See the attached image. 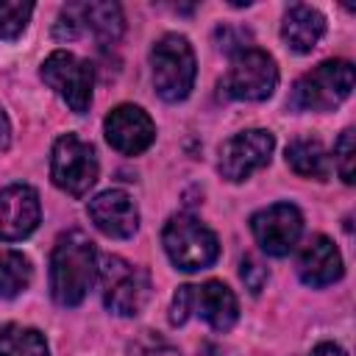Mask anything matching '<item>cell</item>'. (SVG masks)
Segmentation results:
<instances>
[{"instance_id": "obj_1", "label": "cell", "mask_w": 356, "mask_h": 356, "mask_svg": "<svg viewBox=\"0 0 356 356\" xmlns=\"http://www.w3.org/2000/svg\"><path fill=\"white\" fill-rule=\"evenodd\" d=\"M97 278V253L83 231H67L56 239L50 256V295L61 306H78Z\"/></svg>"}, {"instance_id": "obj_2", "label": "cell", "mask_w": 356, "mask_h": 356, "mask_svg": "<svg viewBox=\"0 0 356 356\" xmlns=\"http://www.w3.org/2000/svg\"><path fill=\"white\" fill-rule=\"evenodd\" d=\"M150 67H153V86L161 100L178 103L189 95L197 64H195L192 44L184 36L164 33L150 50Z\"/></svg>"}, {"instance_id": "obj_3", "label": "cell", "mask_w": 356, "mask_h": 356, "mask_svg": "<svg viewBox=\"0 0 356 356\" xmlns=\"http://www.w3.org/2000/svg\"><path fill=\"white\" fill-rule=\"evenodd\" d=\"M161 242H164L170 261L184 273L203 270V267L214 264L220 256V242H217L214 231L189 214L170 217L164 225Z\"/></svg>"}, {"instance_id": "obj_4", "label": "cell", "mask_w": 356, "mask_h": 356, "mask_svg": "<svg viewBox=\"0 0 356 356\" xmlns=\"http://www.w3.org/2000/svg\"><path fill=\"white\" fill-rule=\"evenodd\" d=\"M353 92V67L342 58H328L306 72L289 97V106L298 111H328L339 106Z\"/></svg>"}, {"instance_id": "obj_5", "label": "cell", "mask_w": 356, "mask_h": 356, "mask_svg": "<svg viewBox=\"0 0 356 356\" xmlns=\"http://www.w3.org/2000/svg\"><path fill=\"white\" fill-rule=\"evenodd\" d=\"M97 273L103 284V303L108 312L120 317H134L150 300L153 286H150L147 270L134 267L120 256H103Z\"/></svg>"}, {"instance_id": "obj_6", "label": "cell", "mask_w": 356, "mask_h": 356, "mask_svg": "<svg viewBox=\"0 0 356 356\" xmlns=\"http://www.w3.org/2000/svg\"><path fill=\"white\" fill-rule=\"evenodd\" d=\"M278 86V67L270 53L248 47L234 56L220 89L231 100H267Z\"/></svg>"}, {"instance_id": "obj_7", "label": "cell", "mask_w": 356, "mask_h": 356, "mask_svg": "<svg viewBox=\"0 0 356 356\" xmlns=\"http://www.w3.org/2000/svg\"><path fill=\"white\" fill-rule=\"evenodd\" d=\"M50 175L58 189L72 197L86 195L97 181V156L95 147L75 134H64L53 145L50 156Z\"/></svg>"}, {"instance_id": "obj_8", "label": "cell", "mask_w": 356, "mask_h": 356, "mask_svg": "<svg viewBox=\"0 0 356 356\" xmlns=\"http://www.w3.org/2000/svg\"><path fill=\"white\" fill-rule=\"evenodd\" d=\"M42 81L56 89V95L75 111L83 114L92 103V86H95V72L92 64L67 53V50H53L44 64H42Z\"/></svg>"}, {"instance_id": "obj_9", "label": "cell", "mask_w": 356, "mask_h": 356, "mask_svg": "<svg viewBox=\"0 0 356 356\" xmlns=\"http://www.w3.org/2000/svg\"><path fill=\"white\" fill-rule=\"evenodd\" d=\"M275 147V136L264 128L239 131L220 145V175L225 181H245L250 172L261 170Z\"/></svg>"}, {"instance_id": "obj_10", "label": "cell", "mask_w": 356, "mask_h": 356, "mask_svg": "<svg viewBox=\"0 0 356 356\" xmlns=\"http://www.w3.org/2000/svg\"><path fill=\"white\" fill-rule=\"evenodd\" d=\"M250 231L267 256H286L303 234V217L292 203H273L250 217Z\"/></svg>"}, {"instance_id": "obj_11", "label": "cell", "mask_w": 356, "mask_h": 356, "mask_svg": "<svg viewBox=\"0 0 356 356\" xmlns=\"http://www.w3.org/2000/svg\"><path fill=\"white\" fill-rule=\"evenodd\" d=\"M103 128H106L108 145L125 156H136V153L147 150L156 139V125L147 117V111H142L139 106H131V103L111 108L106 114Z\"/></svg>"}, {"instance_id": "obj_12", "label": "cell", "mask_w": 356, "mask_h": 356, "mask_svg": "<svg viewBox=\"0 0 356 356\" xmlns=\"http://www.w3.org/2000/svg\"><path fill=\"white\" fill-rule=\"evenodd\" d=\"M86 211H89V220L95 222V228L103 231L111 239H128L139 228L136 203L122 189H106V192H100L97 197L89 200Z\"/></svg>"}, {"instance_id": "obj_13", "label": "cell", "mask_w": 356, "mask_h": 356, "mask_svg": "<svg viewBox=\"0 0 356 356\" xmlns=\"http://www.w3.org/2000/svg\"><path fill=\"white\" fill-rule=\"evenodd\" d=\"M36 225H39V195L25 184L0 189V239L17 242L28 236Z\"/></svg>"}, {"instance_id": "obj_14", "label": "cell", "mask_w": 356, "mask_h": 356, "mask_svg": "<svg viewBox=\"0 0 356 356\" xmlns=\"http://www.w3.org/2000/svg\"><path fill=\"white\" fill-rule=\"evenodd\" d=\"M298 273L306 286H328L342 275V256L328 236H314L300 250Z\"/></svg>"}, {"instance_id": "obj_15", "label": "cell", "mask_w": 356, "mask_h": 356, "mask_svg": "<svg viewBox=\"0 0 356 356\" xmlns=\"http://www.w3.org/2000/svg\"><path fill=\"white\" fill-rule=\"evenodd\" d=\"M325 33V17L312 8V6H292L286 14H284V22H281V36L286 42L289 50L295 53H312L317 47V42L323 39Z\"/></svg>"}, {"instance_id": "obj_16", "label": "cell", "mask_w": 356, "mask_h": 356, "mask_svg": "<svg viewBox=\"0 0 356 356\" xmlns=\"http://www.w3.org/2000/svg\"><path fill=\"white\" fill-rule=\"evenodd\" d=\"M195 309L214 331H228L239 317L236 295L222 281H206L203 286H195Z\"/></svg>"}, {"instance_id": "obj_17", "label": "cell", "mask_w": 356, "mask_h": 356, "mask_svg": "<svg viewBox=\"0 0 356 356\" xmlns=\"http://www.w3.org/2000/svg\"><path fill=\"white\" fill-rule=\"evenodd\" d=\"M286 164L292 167V172H298L303 178L323 181L328 175V153H325L323 142L312 139V136H298L286 145Z\"/></svg>"}, {"instance_id": "obj_18", "label": "cell", "mask_w": 356, "mask_h": 356, "mask_svg": "<svg viewBox=\"0 0 356 356\" xmlns=\"http://www.w3.org/2000/svg\"><path fill=\"white\" fill-rule=\"evenodd\" d=\"M81 25L89 28L97 39L103 42H117L125 19H122V8L117 3H75Z\"/></svg>"}, {"instance_id": "obj_19", "label": "cell", "mask_w": 356, "mask_h": 356, "mask_svg": "<svg viewBox=\"0 0 356 356\" xmlns=\"http://www.w3.org/2000/svg\"><path fill=\"white\" fill-rule=\"evenodd\" d=\"M0 356H47V342L36 328L8 323L0 328Z\"/></svg>"}, {"instance_id": "obj_20", "label": "cell", "mask_w": 356, "mask_h": 356, "mask_svg": "<svg viewBox=\"0 0 356 356\" xmlns=\"http://www.w3.org/2000/svg\"><path fill=\"white\" fill-rule=\"evenodd\" d=\"M31 261L19 250H0V298H17L31 284Z\"/></svg>"}, {"instance_id": "obj_21", "label": "cell", "mask_w": 356, "mask_h": 356, "mask_svg": "<svg viewBox=\"0 0 356 356\" xmlns=\"http://www.w3.org/2000/svg\"><path fill=\"white\" fill-rule=\"evenodd\" d=\"M33 14V3L0 0V39H17Z\"/></svg>"}, {"instance_id": "obj_22", "label": "cell", "mask_w": 356, "mask_h": 356, "mask_svg": "<svg viewBox=\"0 0 356 356\" xmlns=\"http://www.w3.org/2000/svg\"><path fill=\"white\" fill-rule=\"evenodd\" d=\"M128 356H181L178 348L164 339L156 331H142L131 345H128Z\"/></svg>"}, {"instance_id": "obj_23", "label": "cell", "mask_w": 356, "mask_h": 356, "mask_svg": "<svg viewBox=\"0 0 356 356\" xmlns=\"http://www.w3.org/2000/svg\"><path fill=\"white\" fill-rule=\"evenodd\" d=\"M334 156H337V170H339V178L345 184H353V159H356V139H353V131H342L337 145H334Z\"/></svg>"}, {"instance_id": "obj_24", "label": "cell", "mask_w": 356, "mask_h": 356, "mask_svg": "<svg viewBox=\"0 0 356 356\" xmlns=\"http://www.w3.org/2000/svg\"><path fill=\"white\" fill-rule=\"evenodd\" d=\"M192 312H195V286H189V284L178 286V292L172 295V303H170V323L184 325Z\"/></svg>"}, {"instance_id": "obj_25", "label": "cell", "mask_w": 356, "mask_h": 356, "mask_svg": "<svg viewBox=\"0 0 356 356\" xmlns=\"http://www.w3.org/2000/svg\"><path fill=\"white\" fill-rule=\"evenodd\" d=\"M239 275H242L245 286H248L253 295H259V292L264 289V284H267V270H264V264L256 261L253 256H245V259L239 261Z\"/></svg>"}, {"instance_id": "obj_26", "label": "cell", "mask_w": 356, "mask_h": 356, "mask_svg": "<svg viewBox=\"0 0 356 356\" xmlns=\"http://www.w3.org/2000/svg\"><path fill=\"white\" fill-rule=\"evenodd\" d=\"M312 356H348L339 345H334V342H320L314 350H312Z\"/></svg>"}, {"instance_id": "obj_27", "label": "cell", "mask_w": 356, "mask_h": 356, "mask_svg": "<svg viewBox=\"0 0 356 356\" xmlns=\"http://www.w3.org/2000/svg\"><path fill=\"white\" fill-rule=\"evenodd\" d=\"M8 142H11V125H8V117H6V111L0 108V153L8 147Z\"/></svg>"}, {"instance_id": "obj_28", "label": "cell", "mask_w": 356, "mask_h": 356, "mask_svg": "<svg viewBox=\"0 0 356 356\" xmlns=\"http://www.w3.org/2000/svg\"><path fill=\"white\" fill-rule=\"evenodd\" d=\"M197 356H222V353H220V348H217V345L206 342V345L200 348V353H197Z\"/></svg>"}]
</instances>
